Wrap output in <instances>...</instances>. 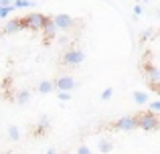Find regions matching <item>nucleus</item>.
Listing matches in <instances>:
<instances>
[{"instance_id":"14","label":"nucleus","mask_w":160,"mask_h":154,"mask_svg":"<svg viewBox=\"0 0 160 154\" xmlns=\"http://www.w3.org/2000/svg\"><path fill=\"white\" fill-rule=\"evenodd\" d=\"M134 102H136L138 106H144V103L148 102V93H144V91H134Z\"/></svg>"},{"instance_id":"5","label":"nucleus","mask_w":160,"mask_h":154,"mask_svg":"<svg viewBox=\"0 0 160 154\" xmlns=\"http://www.w3.org/2000/svg\"><path fill=\"white\" fill-rule=\"evenodd\" d=\"M113 128L120 132H132L138 128V120H136V116H124L118 122H113Z\"/></svg>"},{"instance_id":"19","label":"nucleus","mask_w":160,"mask_h":154,"mask_svg":"<svg viewBox=\"0 0 160 154\" xmlns=\"http://www.w3.org/2000/svg\"><path fill=\"white\" fill-rule=\"evenodd\" d=\"M57 97L61 99V102H69V99H71V93H69V91H59Z\"/></svg>"},{"instance_id":"20","label":"nucleus","mask_w":160,"mask_h":154,"mask_svg":"<svg viewBox=\"0 0 160 154\" xmlns=\"http://www.w3.org/2000/svg\"><path fill=\"white\" fill-rule=\"evenodd\" d=\"M75 154H91V148L87 146V144H81V146L77 148V152H75Z\"/></svg>"},{"instance_id":"8","label":"nucleus","mask_w":160,"mask_h":154,"mask_svg":"<svg viewBox=\"0 0 160 154\" xmlns=\"http://www.w3.org/2000/svg\"><path fill=\"white\" fill-rule=\"evenodd\" d=\"M57 31H59V28L55 27V22H53V16H47V18H45V24H43V32H45V37H47V41L55 39Z\"/></svg>"},{"instance_id":"3","label":"nucleus","mask_w":160,"mask_h":154,"mask_svg":"<svg viewBox=\"0 0 160 154\" xmlns=\"http://www.w3.org/2000/svg\"><path fill=\"white\" fill-rule=\"evenodd\" d=\"M85 61V53L79 51V49H67L61 57V63L67 67H79V65Z\"/></svg>"},{"instance_id":"10","label":"nucleus","mask_w":160,"mask_h":154,"mask_svg":"<svg viewBox=\"0 0 160 154\" xmlns=\"http://www.w3.org/2000/svg\"><path fill=\"white\" fill-rule=\"evenodd\" d=\"M14 102L18 103V106H24V103H28V102H31V91H28V89L18 91V93L14 95Z\"/></svg>"},{"instance_id":"25","label":"nucleus","mask_w":160,"mask_h":154,"mask_svg":"<svg viewBox=\"0 0 160 154\" xmlns=\"http://www.w3.org/2000/svg\"><path fill=\"white\" fill-rule=\"evenodd\" d=\"M0 31H2V24H0Z\"/></svg>"},{"instance_id":"13","label":"nucleus","mask_w":160,"mask_h":154,"mask_svg":"<svg viewBox=\"0 0 160 154\" xmlns=\"http://www.w3.org/2000/svg\"><path fill=\"white\" fill-rule=\"evenodd\" d=\"M37 89H39V93L47 95V93H51V91L55 89V85H53V81H47V79H45V81L39 83V87H37Z\"/></svg>"},{"instance_id":"22","label":"nucleus","mask_w":160,"mask_h":154,"mask_svg":"<svg viewBox=\"0 0 160 154\" xmlns=\"http://www.w3.org/2000/svg\"><path fill=\"white\" fill-rule=\"evenodd\" d=\"M134 14H136V16L142 14V6H140V4H136V6H134Z\"/></svg>"},{"instance_id":"2","label":"nucleus","mask_w":160,"mask_h":154,"mask_svg":"<svg viewBox=\"0 0 160 154\" xmlns=\"http://www.w3.org/2000/svg\"><path fill=\"white\" fill-rule=\"evenodd\" d=\"M138 120V128H142V130L146 132H152V130H158L160 128V120L156 118V114L154 112H140V114L136 116Z\"/></svg>"},{"instance_id":"23","label":"nucleus","mask_w":160,"mask_h":154,"mask_svg":"<svg viewBox=\"0 0 160 154\" xmlns=\"http://www.w3.org/2000/svg\"><path fill=\"white\" fill-rule=\"evenodd\" d=\"M0 4H2V6H12L14 0H0Z\"/></svg>"},{"instance_id":"1","label":"nucleus","mask_w":160,"mask_h":154,"mask_svg":"<svg viewBox=\"0 0 160 154\" xmlns=\"http://www.w3.org/2000/svg\"><path fill=\"white\" fill-rule=\"evenodd\" d=\"M45 18L47 14H41V12H31L27 16H20L18 18V24H20V31H43V24H45Z\"/></svg>"},{"instance_id":"6","label":"nucleus","mask_w":160,"mask_h":154,"mask_svg":"<svg viewBox=\"0 0 160 154\" xmlns=\"http://www.w3.org/2000/svg\"><path fill=\"white\" fill-rule=\"evenodd\" d=\"M53 85H55V89H59V91H71V89L77 87V83H75V79L71 75H61L53 81Z\"/></svg>"},{"instance_id":"9","label":"nucleus","mask_w":160,"mask_h":154,"mask_svg":"<svg viewBox=\"0 0 160 154\" xmlns=\"http://www.w3.org/2000/svg\"><path fill=\"white\" fill-rule=\"evenodd\" d=\"M20 31V24H18V18L14 20H8L6 24L2 27V31H0V35H14V32Z\"/></svg>"},{"instance_id":"16","label":"nucleus","mask_w":160,"mask_h":154,"mask_svg":"<svg viewBox=\"0 0 160 154\" xmlns=\"http://www.w3.org/2000/svg\"><path fill=\"white\" fill-rule=\"evenodd\" d=\"M8 138L14 140V142L20 138V132H18V128H16V126H8Z\"/></svg>"},{"instance_id":"11","label":"nucleus","mask_w":160,"mask_h":154,"mask_svg":"<svg viewBox=\"0 0 160 154\" xmlns=\"http://www.w3.org/2000/svg\"><path fill=\"white\" fill-rule=\"evenodd\" d=\"M98 148H99V152H102V154H109V152L113 150V142H112V140H108V138H103V140H99Z\"/></svg>"},{"instance_id":"7","label":"nucleus","mask_w":160,"mask_h":154,"mask_svg":"<svg viewBox=\"0 0 160 154\" xmlns=\"http://www.w3.org/2000/svg\"><path fill=\"white\" fill-rule=\"evenodd\" d=\"M53 22L59 31H71V28L75 27V18H71L69 14H55Z\"/></svg>"},{"instance_id":"18","label":"nucleus","mask_w":160,"mask_h":154,"mask_svg":"<svg viewBox=\"0 0 160 154\" xmlns=\"http://www.w3.org/2000/svg\"><path fill=\"white\" fill-rule=\"evenodd\" d=\"M112 95H113V89H112V87H106V89L102 91V99H103V102L112 99Z\"/></svg>"},{"instance_id":"15","label":"nucleus","mask_w":160,"mask_h":154,"mask_svg":"<svg viewBox=\"0 0 160 154\" xmlns=\"http://www.w3.org/2000/svg\"><path fill=\"white\" fill-rule=\"evenodd\" d=\"M12 6H14V8H32L35 2H32V0H14Z\"/></svg>"},{"instance_id":"4","label":"nucleus","mask_w":160,"mask_h":154,"mask_svg":"<svg viewBox=\"0 0 160 154\" xmlns=\"http://www.w3.org/2000/svg\"><path fill=\"white\" fill-rule=\"evenodd\" d=\"M144 73H146V79H148L150 87L160 91V69L156 67V65H152L150 61H146L144 63Z\"/></svg>"},{"instance_id":"24","label":"nucleus","mask_w":160,"mask_h":154,"mask_svg":"<svg viewBox=\"0 0 160 154\" xmlns=\"http://www.w3.org/2000/svg\"><path fill=\"white\" fill-rule=\"evenodd\" d=\"M47 154H57V150H55V148H49V150H47Z\"/></svg>"},{"instance_id":"17","label":"nucleus","mask_w":160,"mask_h":154,"mask_svg":"<svg viewBox=\"0 0 160 154\" xmlns=\"http://www.w3.org/2000/svg\"><path fill=\"white\" fill-rule=\"evenodd\" d=\"M12 10H14V6H2V4H0V18H6Z\"/></svg>"},{"instance_id":"26","label":"nucleus","mask_w":160,"mask_h":154,"mask_svg":"<svg viewBox=\"0 0 160 154\" xmlns=\"http://www.w3.org/2000/svg\"><path fill=\"white\" fill-rule=\"evenodd\" d=\"M144 2H150V0H144Z\"/></svg>"},{"instance_id":"21","label":"nucleus","mask_w":160,"mask_h":154,"mask_svg":"<svg viewBox=\"0 0 160 154\" xmlns=\"http://www.w3.org/2000/svg\"><path fill=\"white\" fill-rule=\"evenodd\" d=\"M150 112H154V114H158V112H160V99L150 103Z\"/></svg>"},{"instance_id":"12","label":"nucleus","mask_w":160,"mask_h":154,"mask_svg":"<svg viewBox=\"0 0 160 154\" xmlns=\"http://www.w3.org/2000/svg\"><path fill=\"white\" fill-rule=\"evenodd\" d=\"M45 130H49V118H47V116H41L39 124H37V130H35V134H37V136H41Z\"/></svg>"}]
</instances>
